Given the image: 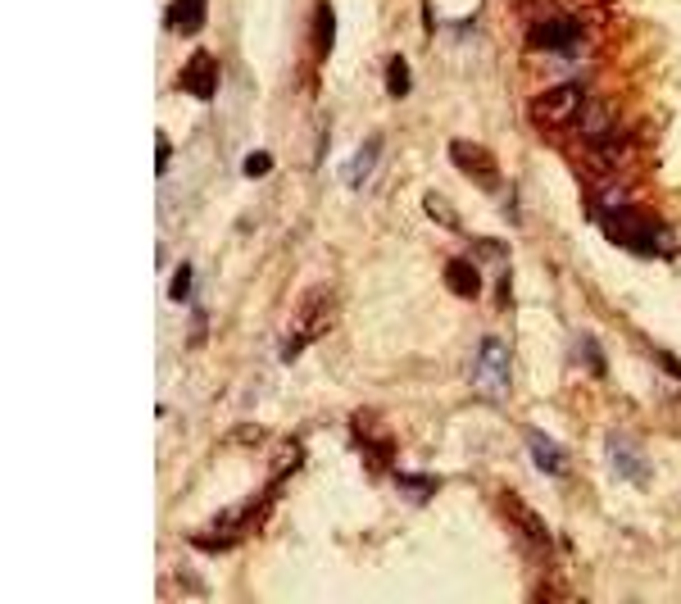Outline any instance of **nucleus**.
I'll return each instance as SVG.
<instances>
[{
    "mask_svg": "<svg viewBox=\"0 0 681 604\" xmlns=\"http://www.w3.org/2000/svg\"><path fill=\"white\" fill-rule=\"evenodd\" d=\"M527 446H532L536 468H541V473H563L568 455H563V446H554V441H550L545 432H532V436H527Z\"/></svg>",
    "mask_w": 681,
    "mask_h": 604,
    "instance_id": "0eeeda50",
    "label": "nucleus"
},
{
    "mask_svg": "<svg viewBox=\"0 0 681 604\" xmlns=\"http://www.w3.org/2000/svg\"><path fill=\"white\" fill-rule=\"evenodd\" d=\"M604 450H609V468L622 477V482H632V486H645L650 482V459H645V450L636 446L632 436H622V432H609V441H604Z\"/></svg>",
    "mask_w": 681,
    "mask_h": 604,
    "instance_id": "f03ea898",
    "label": "nucleus"
},
{
    "mask_svg": "<svg viewBox=\"0 0 681 604\" xmlns=\"http://www.w3.org/2000/svg\"><path fill=\"white\" fill-rule=\"evenodd\" d=\"M191 291V264H178V273H173V287H168V296L173 300H187Z\"/></svg>",
    "mask_w": 681,
    "mask_h": 604,
    "instance_id": "ddd939ff",
    "label": "nucleus"
},
{
    "mask_svg": "<svg viewBox=\"0 0 681 604\" xmlns=\"http://www.w3.org/2000/svg\"><path fill=\"white\" fill-rule=\"evenodd\" d=\"M178 87H182V91H191L196 100H209V96H214V87H218V69H214V60H209V55H196V60H191L187 69H182Z\"/></svg>",
    "mask_w": 681,
    "mask_h": 604,
    "instance_id": "20e7f679",
    "label": "nucleus"
},
{
    "mask_svg": "<svg viewBox=\"0 0 681 604\" xmlns=\"http://www.w3.org/2000/svg\"><path fill=\"white\" fill-rule=\"evenodd\" d=\"M268 169H273V159H268L264 150H255V155H246V178H264Z\"/></svg>",
    "mask_w": 681,
    "mask_h": 604,
    "instance_id": "4468645a",
    "label": "nucleus"
},
{
    "mask_svg": "<svg viewBox=\"0 0 681 604\" xmlns=\"http://www.w3.org/2000/svg\"><path fill=\"white\" fill-rule=\"evenodd\" d=\"M450 159L454 164H468V178H477V182H495V164H486V155L482 150H473V146H464V141H459V146H450Z\"/></svg>",
    "mask_w": 681,
    "mask_h": 604,
    "instance_id": "1a4fd4ad",
    "label": "nucleus"
},
{
    "mask_svg": "<svg viewBox=\"0 0 681 604\" xmlns=\"http://www.w3.org/2000/svg\"><path fill=\"white\" fill-rule=\"evenodd\" d=\"M168 155H173V150H168V141L159 137V150H155V164H159V178H164V169H168Z\"/></svg>",
    "mask_w": 681,
    "mask_h": 604,
    "instance_id": "2eb2a0df",
    "label": "nucleus"
},
{
    "mask_svg": "<svg viewBox=\"0 0 681 604\" xmlns=\"http://www.w3.org/2000/svg\"><path fill=\"white\" fill-rule=\"evenodd\" d=\"M577 109H582V91L577 87H554V91H545V96L536 100V119L559 128L563 119H573Z\"/></svg>",
    "mask_w": 681,
    "mask_h": 604,
    "instance_id": "7ed1b4c3",
    "label": "nucleus"
},
{
    "mask_svg": "<svg viewBox=\"0 0 681 604\" xmlns=\"http://www.w3.org/2000/svg\"><path fill=\"white\" fill-rule=\"evenodd\" d=\"M377 155H382V141H364V146H359V155L350 159L346 169H341V182H346V187H364L368 178H373V169H377Z\"/></svg>",
    "mask_w": 681,
    "mask_h": 604,
    "instance_id": "423d86ee",
    "label": "nucleus"
},
{
    "mask_svg": "<svg viewBox=\"0 0 681 604\" xmlns=\"http://www.w3.org/2000/svg\"><path fill=\"white\" fill-rule=\"evenodd\" d=\"M386 87H391V96L400 100V96H409V64L395 55L391 64H386Z\"/></svg>",
    "mask_w": 681,
    "mask_h": 604,
    "instance_id": "9b49d317",
    "label": "nucleus"
},
{
    "mask_svg": "<svg viewBox=\"0 0 681 604\" xmlns=\"http://www.w3.org/2000/svg\"><path fill=\"white\" fill-rule=\"evenodd\" d=\"M577 23L573 19H550V23H536L532 32H527V41H532L536 50H563V46H573L577 41Z\"/></svg>",
    "mask_w": 681,
    "mask_h": 604,
    "instance_id": "39448f33",
    "label": "nucleus"
},
{
    "mask_svg": "<svg viewBox=\"0 0 681 604\" xmlns=\"http://www.w3.org/2000/svg\"><path fill=\"white\" fill-rule=\"evenodd\" d=\"M332 32H336L332 5H318V55H327V50H332Z\"/></svg>",
    "mask_w": 681,
    "mask_h": 604,
    "instance_id": "f8f14e48",
    "label": "nucleus"
},
{
    "mask_svg": "<svg viewBox=\"0 0 681 604\" xmlns=\"http://www.w3.org/2000/svg\"><path fill=\"white\" fill-rule=\"evenodd\" d=\"M205 23V0H173L168 5V28L173 32H196Z\"/></svg>",
    "mask_w": 681,
    "mask_h": 604,
    "instance_id": "6e6552de",
    "label": "nucleus"
},
{
    "mask_svg": "<svg viewBox=\"0 0 681 604\" xmlns=\"http://www.w3.org/2000/svg\"><path fill=\"white\" fill-rule=\"evenodd\" d=\"M477 391L486 400H504L509 396V346L504 341H482V355H477Z\"/></svg>",
    "mask_w": 681,
    "mask_h": 604,
    "instance_id": "f257e3e1",
    "label": "nucleus"
},
{
    "mask_svg": "<svg viewBox=\"0 0 681 604\" xmlns=\"http://www.w3.org/2000/svg\"><path fill=\"white\" fill-rule=\"evenodd\" d=\"M445 278H450V287L459 291V296H482V282H477V268L468 264V259H454L450 268H445Z\"/></svg>",
    "mask_w": 681,
    "mask_h": 604,
    "instance_id": "9d476101",
    "label": "nucleus"
}]
</instances>
